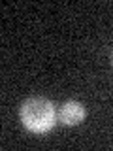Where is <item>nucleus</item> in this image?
<instances>
[{
	"mask_svg": "<svg viewBox=\"0 0 113 151\" xmlns=\"http://www.w3.org/2000/svg\"><path fill=\"white\" fill-rule=\"evenodd\" d=\"M23 123L34 132H45L55 123V110L44 98H30L21 108Z\"/></svg>",
	"mask_w": 113,
	"mask_h": 151,
	"instance_id": "nucleus-1",
	"label": "nucleus"
},
{
	"mask_svg": "<svg viewBox=\"0 0 113 151\" xmlns=\"http://www.w3.org/2000/svg\"><path fill=\"white\" fill-rule=\"evenodd\" d=\"M85 117V108L77 102H66L60 110V121L66 125H75Z\"/></svg>",
	"mask_w": 113,
	"mask_h": 151,
	"instance_id": "nucleus-2",
	"label": "nucleus"
}]
</instances>
